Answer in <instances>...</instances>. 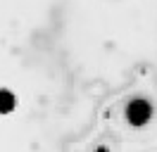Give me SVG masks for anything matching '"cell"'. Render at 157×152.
Listing matches in <instances>:
<instances>
[{
  "mask_svg": "<svg viewBox=\"0 0 157 152\" xmlns=\"http://www.w3.org/2000/svg\"><path fill=\"white\" fill-rule=\"evenodd\" d=\"M14 95L10 93V90H0V114H7L12 112V107H14Z\"/></svg>",
  "mask_w": 157,
  "mask_h": 152,
  "instance_id": "6da1fadb",
  "label": "cell"
}]
</instances>
